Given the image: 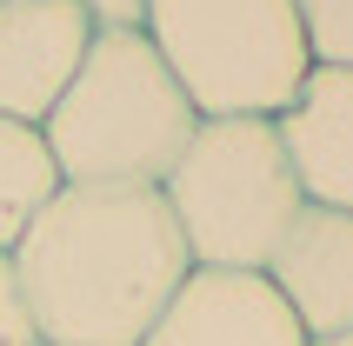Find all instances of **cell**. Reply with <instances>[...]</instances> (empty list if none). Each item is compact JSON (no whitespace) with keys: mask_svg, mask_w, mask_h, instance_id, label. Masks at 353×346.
<instances>
[{"mask_svg":"<svg viewBox=\"0 0 353 346\" xmlns=\"http://www.w3.org/2000/svg\"><path fill=\"white\" fill-rule=\"evenodd\" d=\"M200 114L147 34H94L80 74L40 127L60 187H160Z\"/></svg>","mask_w":353,"mask_h":346,"instance_id":"cell-2","label":"cell"},{"mask_svg":"<svg viewBox=\"0 0 353 346\" xmlns=\"http://www.w3.org/2000/svg\"><path fill=\"white\" fill-rule=\"evenodd\" d=\"M0 7H7V0H0Z\"/></svg>","mask_w":353,"mask_h":346,"instance_id":"cell-14","label":"cell"},{"mask_svg":"<svg viewBox=\"0 0 353 346\" xmlns=\"http://www.w3.org/2000/svg\"><path fill=\"white\" fill-rule=\"evenodd\" d=\"M140 34L200 120H280L314 74L294 0H147Z\"/></svg>","mask_w":353,"mask_h":346,"instance_id":"cell-3","label":"cell"},{"mask_svg":"<svg viewBox=\"0 0 353 346\" xmlns=\"http://www.w3.org/2000/svg\"><path fill=\"white\" fill-rule=\"evenodd\" d=\"M7 260L40 346H140L194 273L160 187H60Z\"/></svg>","mask_w":353,"mask_h":346,"instance_id":"cell-1","label":"cell"},{"mask_svg":"<svg viewBox=\"0 0 353 346\" xmlns=\"http://www.w3.org/2000/svg\"><path fill=\"white\" fill-rule=\"evenodd\" d=\"M0 346H40L34 320H27V300H20V280H14V260L0 253Z\"/></svg>","mask_w":353,"mask_h":346,"instance_id":"cell-11","label":"cell"},{"mask_svg":"<svg viewBox=\"0 0 353 346\" xmlns=\"http://www.w3.org/2000/svg\"><path fill=\"white\" fill-rule=\"evenodd\" d=\"M140 346H314L267 273L194 267Z\"/></svg>","mask_w":353,"mask_h":346,"instance_id":"cell-6","label":"cell"},{"mask_svg":"<svg viewBox=\"0 0 353 346\" xmlns=\"http://www.w3.org/2000/svg\"><path fill=\"white\" fill-rule=\"evenodd\" d=\"M274 134L287 147L300 200L353 213V67H314Z\"/></svg>","mask_w":353,"mask_h":346,"instance_id":"cell-8","label":"cell"},{"mask_svg":"<svg viewBox=\"0 0 353 346\" xmlns=\"http://www.w3.org/2000/svg\"><path fill=\"white\" fill-rule=\"evenodd\" d=\"M54 193H60V167H54V154H47L40 127L0 120V253L20 247V233L47 213Z\"/></svg>","mask_w":353,"mask_h":346,"instance_id":"cell-9","label":"cell"},{"mask_svg":"<svg viewBox=\"0 0 353 346\" xmlns=\"http://www.w3.org/2000/svg\"><path fill=\"white\" fill-rule=\"evenodd\" d=\"M87 47H94V20L80 0H7L0 7V120L47 127Z\"/></svg>","mask_w":353,"mask_h":346,"instance_id":"cell-5","label":"cell"},{"mask_svg":"<svg viewBox=\"0 0 353 346\" xmlns=\"http://www.w3.org/2000/svg\"><path fill=\"white\" fill-rule=\"evenodd\" d=\"M160 200L194 267L234 273H267L280 233L307 207L274 120H200L160 180Z\"/></svg>","mask_w":353,"mask_h":346,"instance_id":"cell-4","label":"cell"},{"mask_svg":"<svg viewBox=\"0 0 353 346\" xmlns=\"http://www.w3.org/2000/svg\"><path fill=\"white\" fill-rule=\"evenodd\" d=\"M314 67H353V0H294Z\"/></svg>","mask_w":353,"mask_h":346,"instance_id":"cell-10","label":"cell"},{"mask_svg":"<svg viewBox=\"0 0 353 346\" xmlns=\"http://www.w3.org/2000/svg\"><path fill=\"white\" fill-rule=\"evenodd\" d=\"M80 7L94 20V34H134L147 20V0H80Z\"/></svg>","mask_w":353,"mask_h":346,"instance_id":"cell-12","label":"cell"},{"mask_svg":"<svg viewBox=\"0 0 353 346\" xmlns=\"http://www.w3.org/2000/svg\"><path fill=\"white\" fill-rule=\"evenodd\" d=\"M267 280L314 346L353 333V213L300 207L267 260Z\"/></svg>","mask_w":353,"mask_h":346,"instance_id":"cell-7","label":"cell"},{"mask_svg":"<svg viewBox=\"0 0 353 346\" xmlns=\"http://www.w3.org/2000/svg\"><path fill=\"white\" fill-rule=\"evenodd\" d=\"M320 346H353V333H340V340H320Z\"/></svg>","mask_w":353,"mask_h":346,"instance_id":"cell-13","label":"cell"}]
</instances>
